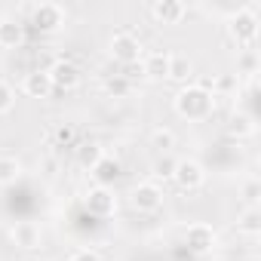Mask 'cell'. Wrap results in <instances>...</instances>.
I'll use <instances>...</instances> for the list:
<instances>
[{"instance_id":"28","label":"cell","mask_w":261,"mask_h":261,"mask_svg":"<svg viewBox=\"0 0 261 261\" xmlns=\"http://www.w3.org/2000/svg\"><path fill=\"white\" fill-rule=\"evenodd\" d=\"M71 261H101V258H98V252H92V249H80V252L71 255Z\"/></svg>"},{"instance_id":"24","label":"cell","mask_w":261,"mask_h":261,"mask_svg":"<svg viewBox=\"0 0 261 261\" xmlns=\"http://www.w3.org/2000/svg\"><path fill=\"white\" fill-rule=\"evenodd\" d=\"M175 157H169V154H160L157 160H154V178H172V172H175Z\"/></svg>"},{"instance_id":"10","label":"cell","mask_w":261,"mask_h":261,"mask_svg":"<svg viewBox=\"0 0 261 261\" xmlns=\"http://www.w3.org/2000/svg\"><path fill=\"white\" fill-rule=\"evenodd\" d=\"M22 89H25L28 98H49L56 86H53V77L46 71H31V74H25Z\"/></svg>"},{"instance_id":"2","label":"cell","mask_w":261,"mask_h":261,"mask_svg":"<svg viewBox=\"0 0 261 261\" xmlns=\"http://www.w3.org/2000/svg\"><path fill=\"white\" fill-rule=\"evenodd\" d=\"M227 34L233 37L237 46H252L258 40V16L252 7H243L233 13V19L227 22Z\"/></svg>"},{"instance_id":"20","label":"cell","mask_w":261,"mask_h":261,"mask_svg":"<svg viewBox=\"0 0 261 261\" xmlns=\"http://www.w3.org/2000/svg\"><path fill=\"white\" fill-rule=\"evenodd\" d=\"M230 133H233V136H252V133H255V117L237 111V114L230 117Z\"/></svg>"},{"instance_id":"18","label":"cell","mask_w":261,"mask_h":261,"mask_svg":"<svg viewBox=\"0 0 261 261\" xmlns=\"http://www.w3.org/2000/svg\"><path fill=\"white\" fill-rule=\"evenodd\" d=\"M105 92L111 98H126L129 92H133V80H126L123 74H114V77L105 80Z\"/></svg>"},{"instance_id":"23","label":"cell","mask_w":261,"mask_h":261,"mask_svg":"<svg viewBox=\"0 0 261 261\" xmlns=\"http://www.w3.org/2000/svg\"><path fill=\"white\" fill-rule=\"evenodd\" d=\"M151 145H154L160 154H169V151L175 148V133H172V129H154Z\"/></svg>"},{"instance_id":"30","label":"cell","mask_w":261,"mask_h":261,"mask_svg":"<svg viewBox=\"0 0 261 261\" xmlns=\"http://www.w3.org/2000/svg\"><path fill=\"white\" fill-rule=\"evenodd\" d=\"M56 261H71V258H56Z\"/></svg>"},{"instance_id":"17","label":"cell","mask_w":261,"mask_h":261,"mask_svg":"<svg viewBox=\"0 0 261 261\" xmlns=\"http://www.w3.org/2000/svg\"><path fill=\"white\" fill-rule=\"evenodd\" d=\"M105 157V151H101V145H95V142H86V145H80L77 148V163L83 166V169H95V163Z\"/></svg>"},{"instance_id":"16","label":"cell","mask_w":261,"mask_h":261,"mask_svg":"<svg viewBox=\"0 0 261 261\" xmlns=\"http://www.w3.org/2000/svg\"><path fill=\"white\" fill-rule=\"evenodd\" d=\"M191 71H194L191 59H185V56H169V74H166V80H175V83H188Z\"/></svg>"},{"instance_id":"22","label":"cell","mask_w":261,"mask_h":261,"mask_svg":"<svg viewBox=\"0 0 261 261\" xmlns=\"http://www.w3.org/2000/svg\"><path fill=\"white\" fill-rule=\"evenodd\" d=\"M53 142H56L59 148H71V145L77 142V129H74L71 123H59V126L53 129Z\"/></svg>"},{"instance_id":"3","label":"cell","mask_w":261,"mask_h":261,"mask_svg":"<svg viewBox=\"0 0 261 261\" xmlns=\"http://www.w3.org/2000/svg\"><path fill=\"white\" fill-rule=\"evenodd\" d=\"M31 25L43 34H53L65 25V10L59 4H37L31 7Z\"/></svg>"},{"instance_id":"12","label":"cell","mask_w":261,"mask_h":261,"mask_svg":"<svg viewBox=\"0 0 261 261\" xmlns=\"http://www.w3.org/2000/svg\"><path fill=\"white\" fill-rule=\"evenodd\" d=\"M10 237L22 249H37L43 233H40V224H34V221H16V227L10 230Z\"/></svg>"},{"instance_id":"27","label":"cell","mask_w":261,"mask_h":261,"mask_svg":"<svg viewBox=\"0 0 261 261\" xmlns=\"http://www.w3.org/2000/svg\"><path fill=\"white\" fill-rule=\"evenodd\" d=\"M10 108H13V89H10V83L0 80V114H7Z\"/></svg>"},{"instance_id":"1","label":"cell","mask_w":261,"mask_h":261,"mask_svg":"<svg viewBox=\"0 0 261 261\" xmlns=\"http://www.w3.org/2000/svg\"><path fill=\"white\" fill-rule=\"evenodd\" d=\"M212 111H215V95H212L206 86L188 83V86L178 89V95H175V114H178V117L200 123V120H209Z\"/></svg>"},{"instance_id":"14","label":"cell","mask_w":261,"mask_h":261,"mask_svg":"<svg viewBox=\"0 0 261 261\" xmlns=\"http://www.w3.org/2000/svg\"><path fill=\"white\" fill-rule=\"evenodd\" d=\"M92 178H95L98 188H111V185L120 178V163H117L114 157H101V160L95 163V169H92Z\"/></svg>"},{"instance_id":"15","label":"cell","mask_w":261,"mask_h":261,"mask_svg":"<svg viewBox=\"0 0 261 261\" xmlns=\"http://www.w3.org/2000/svg\"><path fill=\"white\" fill-rule=\"evenodd\" d=\"M142 74L151 77V80H166V74H169V53H151L142 62Z\"/></svg>"},{"instance_id":"9","label":"cell","mask_w":261,"mask_h":261,"mask_svg":"<svg viewBox=\"0 0 261 261\" xmlns=\"http://www.w3.org/2000/svg\"><path fill=\"white\" fill-rule=\"evenodd\" d=\"M46 74L53 77V86H56V89H65V92H68V89H74V86L80 83V77H83V74H80V68H77L74 62H68V59H59Z\"/></svg>"},{"instance_id":"11","label":"cell","mask_w":261,"mask_h":261,"mask_svg":"<svg viewBox=\"0 0 261 261\" xmlns=\"http://www.w3.org/2000/svg\"><path fill=\"white\" fill-rule=\"evenodd\" d=\"M151 16L160 25H178L185 19V4H178V0H157L151 7Z\"/></svg>"},{"instance_id":"13","label":"cell","mask_w":261,"mask_h":261,"mask_svg":"<svg viewBox=\"0 0 261 261\" xmlns=\"http://www.w3.org/2000/svg\"><path fill=\"white\" fill-rule=\"evenodd\" d=\"M25 40V28L19 25V19H0V46L4 49H16Z\"/></svg>"},{"instance_id":"7","label":"cell","mask_w":261,"mask_h":261,"mask_svg":"<svg viewBox=\"0 0 261 261\" xmlns=\"http://www.w3.org/2000/svg\"><path fill=\"white\" fill-rule=\"evenodd\" d=\"M172 181L181 191H197V188H203L206 172H203V166L197 160H178L175 163V172H172Z\"/></svg>"},{"instance_id":"6","label":"cell","mask_w":261,"mask_h":261,"mask_svg":"<svg viewBox=\"0 0 261 261\" xmlns=\"http://www.w3.org/2000/svg\"><path fill=\"white\" fill-rule=\"evenodd\" d=\"M129 200H133V209H139V212H157L163 206V191H160V185L145 181V185H136L133 188Z\"/></svg>"},{"instance_id":"8","label":"cell","mask_w":261,"mask_h":261,"mask_svg":"<svg viewBox=\"0 0 261 261\" xmlns=\"http://www.w3.org/2000/svg\"><path fill=\"white\" fill-rule=\"evenodd\" d=\"M185 246L191 255H209L215 249V230L209 224H191L185 230Z\"/></svg>"},{"instance_id":"25","label":"cell","mask_w":261,"mask_h":261,"mask_svg":"<svg viewBox=\"0 0 261 261\" xmlns=\"http://www.w3.org/2000/svg\"><path fill=\"white\" fill-rule=\"evenodd\" d=\"M243 200H246L249 209H258V200H261V185H258V178H249V181L243 185Z\"/></svg>"},{"instance_id":"4","label":"cell","mask_w":261,"mask_h":261,"mask_svg":"<svg viewBox=\"0 0 261 261\" xmlns=\"http://www.w3.org/2000/svg\"><path fill=\"white\" fill-rule=\"evenodd\" d=\"M108 53H111L114 62H120V65L126 68V65H136V62H139L142 43H139V37H133V34H114Z\"/></svg>"},{"instance_id":"21","label":"cell","mask_w":261,"mask_h":261,"mask_svg":"<svg viewBox=\"0 0 261 261\" xmlns=\"http://www.w3.org/2000/svg\"><path fill=\"white\" fill-rule=\"evenodd\" d=\"M237 227H240L243 233H249V237H255V233L261 230V212H258V209H246V212L240 215V221H237Z\"/></svg>"},{"instance_id":"26","label":"cell","mask_w":261,"mask_h":261,"mask_svg":"<svg viewBox=\"0 0 261 261\" xmlns=\"http://www.w3.org/2000/svg\"><path fill=\"white\" fill-rule=\"evenodd\" d=\"M240 68H243V74H255V71H258V59H255L252 49H246V53L240 56Z\"/></svg>"},{"instance_id":"5","label":"cell","mask_w":261,"mask_h":261,"mask_svg":"<svg viewBox=\"0 0 261 261\" xmlns=\"http://www.w3.org/2000/svg\"><path fill=\"white\" fill-rule=\"evenodd\" d=\"M83 206H86L89 215H95V218H108V215H114V209H117V197H114L111 188H98V185H95V188H89Z\"/></svg>"},{"instance_id":"19","label":"cell","mask_w":261,"mask_h":261,"mask_svg":"<svg viewBox=\"0 0 261 261\" xmlns=\"http://www.w3.org/2000/svg\"><path fill=\"white\" fill-rule=\"evenodd\" d=\"M22 175V163L16 157H0V185H13Z\"/></svg>"},{"instance_id":"29","label":"cell","mask_w":261,"mask_h":261,"mask_svg":"<svg viewBox=\"0 0 261 261\" xmlns=\"http://www.w3.org/2000/svg\"><path fill=\"white\" fill-rule=\"evenodd\" d=\"M22 261H40V258H37V255H25Z\"/></svg>"}]
</instances>
